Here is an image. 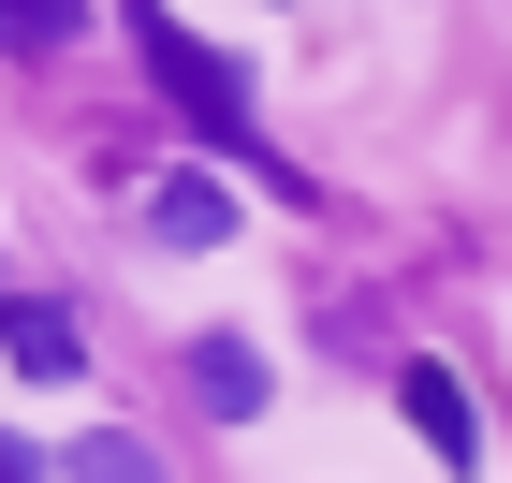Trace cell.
Returning a JSON list of instances; mask_svg holds the SVG:
<instances>
[{
    "mask_svg": "<svg viewBox=\"0 0 512 483\" xmlns=\"http://www.w3.org/2000/svg\"><path fill=\"white\" fill-rule=\"evenodd\" d=\"M132 44H147V74H161V103H176V118L205 132V147L220 161H249V176H264L278 205H308V176H293V161L264 147V132H249V88H235V59H220V44H191L176 30V15H161V0H132Z\"/></svg>",
    "mask_w": 512,
    "mask_h": 483,
    "instance_id": "obj_1",
    "label": "cell"
},
{
    "mask_svg": "<svg viewBox=\"0 0 512 483\" xmlns=\"http://www.w3.org/2000/svg\"><path fill=\"white\" fill-rule=\"evenodd\" d=\"M395 396H410V425H425L439 469H469V454H483V410H469V381H454V366H395Z\"/></svg>",
    "mask_w": 512,
    "mask_h": 483,
    "instance_id": "obj_2",
    "label": "cell"
},
{
    "mask_svg": "<svg viewBox=\"0 0 512 483\" xmlns=\"http://www.w3.org/2000/svg\"><path fill=\"white\" fill-rule=\"evenodd\" d=\"M147 235L161 249H220V235H235V191H220V176H161V191H147Z\"/></svg>",
    "mask_w": 512,
    "mask_h": 483,
    "instance_id": "obj_3",
    "label": "cell"
},
{
    "mask_svg": "<svg viewBox=\"0 0 512 483\" xmlns=\"http://www.w3.org/2000/svg\"><path fill=\"white\" fill-rule=\"evenodd\" d=\"M0 366H30V381H74V366H88V337L44 308V293H15V308H0Z\"/></svg>",
    "mask_w": 512,
    "mask_h": 483,
    "instance_id": "obj_4",
    "label": "cell"
},
{
    "mask_svg": "<svg viewBox=\"0 0 512 483\" xmlns=\"http://www.w3.org/2000/svg\"><path fill=\"white\" fill-rule=\"evenodd\" d=\"M191 396L220 410V425H249V410H264V352H249V337H191Z\"/></svg>",
    "mask_w": 512,
    "mask_h": 483,
    "instance_id": "obj_5",
    "label": "cell"
},
{
    "mask_svg": "<svg viewBox=\"0 0 512 483\" xmlns=\"http://www.w3.org/2000/svg\"><path fill=\"white\" fill-rule=\"evenodd\" d=\"M59 483H161V454L132 440V425H88V440L59 454Z\"/></svg>",
    "mask_w": 512,
    "mask_h": 483,
    "instance_id": "obj_6",
    "label": "cell"
},
{
    "mask_svg": "<svg viewBox=\"0 0 512 483\" xmlns=\"http://www.w3.org/2000/svg\"><path fill=\"white\" fill-rule=\"evenodd\" d=\"M88 0H0V44H74Z\"/></svg>",
    "mask_w": 512,
    "mask_h": 483,
    "instance_id": "obj_7",
    "label": "cell"
},
{
    "mask_svg": "<svg viewBox=\"0 0 512 483\" xmlns=\"http://www.w3.org/2000/svg\"><path fill=\"white\" fill-rule=\"evenodd\" d=\"M0 483H59V469H44V454H30V440H0Z\"/></svg>",
    "mask_w": 512,
    "mask_h": 483,
    "instance_id": "obj_8",
    "label": "cell"
}]
</instances>
